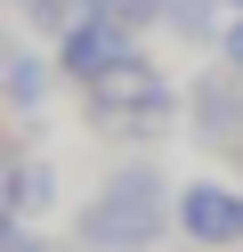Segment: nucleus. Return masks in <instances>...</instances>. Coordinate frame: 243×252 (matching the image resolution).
Segmentation results:
<instances>
[{
	"mask_svg": "<svg viewBox=\"0 0 243 252\" xmlns=\"http://www.w3.org/2000/svg\"><path fill=\"white\" fill-rule=\"evenodd\" d=\"M162 228H178V187L162 179V163L130 155L89 187V203L73 212V244L81 252H154Z\"/></svg>",
	"mask_w": 243,
	"mask_h": 252,
	"instance_id": "1",
	"label": "nucleus"
},
{
	"mask_svg": "<svg viewBox=\"0 0 243 252\" xmlns=\"http://www.w3.org/2000/svg\"><path fill=\"white\" fill-rule=\"evenodd\" d=\"M81 114H89V130H106V138L154 147L170 122H187V90H170V73H162L146 49H130L122 65H106L89 90H81Z\"/></svg>",
	"mask_w": 243,
	"mask_h": 252,
	"instance_id": "2",
	"label": "nucleus"
},
{
	"mask_svg": "<svg viewBox=\"0 0 243 252\" xmlns=\"http://www.w3.org/2000/svg\"><path fill=\"white\" fill-rule=\"evenodd\" d=\"M187 130H194V147H211V155H243V73L227 65V57L187 82Z\"/></svg>",
	"mask_w": 243,
	"mask_h": 252,
	"instance_id": "3",
	"label": "nucleus"
},
{
	"mask_svg": "<svg viewBox=\"0 0 243 252\" xmlns=\"http://www.w3.org/2000/svg\"><path fill=\"white\" fill-rule=\"evenodd\" d=\"M178 236L203 252H235L243 244V187L235 179H187L178 187Z\"/></svg>",
	"mask_w": 243,
	"mask_h": 252,
	"instance_id": "4",
	"label": "nucleus"
},
{
	"mask_svg": "<svg viewBox=\"0 0 243 252\" xmlns=\"http://www.w3.org/2000/svg\"><path fill=\"white\" fill-rule=\"evenodd\" d=\"M49 49H57V73H65V82H73V90H89L106 65H122V57L138 49V33H130V25H113V17H81L73 33H65V41H49Z\"/></svg>",
	"mask_w": 243,
	"mask_h": 252,
	"instance_id": "5",
	"label": "nucleus"
},
{
	"mask_svg": "<svg viewBox=\"0 0 243 252\" xmlns=\"http://www.w3.org/2000/svg\"><path fill=\"white\" fill-rule=\"evenodd\" d=\"M57 82H65V73H57V49H16L8 65H0V98H8L16 114H41Z\"/></svg>",
	"mask_w": 243,
	"mask_h": 252,
	"instance_id": "6",
	"label": "nucleus"
},
{
	"mask_svg": "<svg viewBox=\"0 0 243 252\" xmlns=\"http://www.w3.org/2000/svg\"><path fill=\"white\" fill-rule=\"evenodd\" d=\"M65 203V179L49 155H16V212H25V228H41V220H57Z\"/></svg>",
	"mask_w": 243,
	"mask_h": 252,
	"instance_id": "7",
	"label": "nucleus"
},
{
	"mask_svg": "<svg viewBox=\"0 0 243 252\" xmlns=\"http://www.w3.org/2000/svg\"><path fill=\"white\" fill-rule=\"evenodd\" d=\"M162 25H170V41L219 49V33H227V0H170V8H162Z\"/></svg>",
	"mask_w": 243,
	"mask_h": 252,
	"instance_id": "8",
	"label": "nucleus"
},
{
	"mask_svg": "<svg viewBox=\"0 0 243 252\" xmlns=\"http://www.w3.org/2000/svg\"><path fill=\"white\" fill-rule=\"evenodd\" d=\"M81 17H89L81 0H25V25H32L41 41H65V33L81 25Z\"/></svg>",
	"mask_w": 243,
	"mask_h": 252,
	"instance_id": "9",
	"label": "nucleus"
},
{
	"mask_svg": "<svg viewBox=\"0 0 243 252\" xmlns=\"http://www.w3.org/2000/svg\"><path fill=\"white\" fill-rule=\"evenodd\" d=\"M89 17H113V25H130V33H146V25H162V8L170 0H81Z\"/></svg>",
	"mask_w": 243,
	"mask_h": 252,
	"instance_id": "10",
	"label": "nucleus"
},
{
	"mask_svg": "<svg viewBox=\"0 0 243 252\" xmlns=\"http://www.w3.org/2000/svg\"><path fill=\"white\" fill-rule=\"evenodd\" d=\"M219 57H227V65L243 73V8H235V17H227V33H219Z\"/></svg>",
	"mask_w": 243,
	"mask_h": 252,
	"instance_id": "11",
	"label": "nucleus"
},
{
	"mask_svg": "<svg viewBox=\"0 0 243 252\" xmlns=\"http://www.w3.org/2000/svg\"><path fill=\"white\" fill-rule=\"evenodd\" d=\"M0 8H25V0H0Z\"/></svg>",
	"mask_w": 243,
	"mask_h": 252,
	"instance_id": "12",
	"label": "nucleus"
},
{
	"mask_svg": "<svg viewBox=\"0 0 243 252\" xmlns=\"http://www.w3.org/2000/svg\"><path fill=\"white\" fill-rule=\"evenodd\" d=\"M227 8H243V0H227Z\"/></svg>",
	"mask_w": 243,
	"mask_h": 252,
	"instance_id": "13",
	"label": "nucleus"
}]
</instances>
